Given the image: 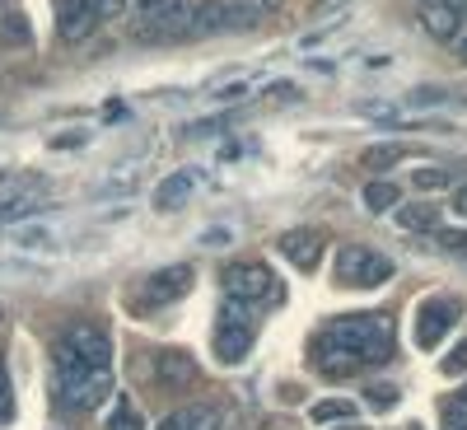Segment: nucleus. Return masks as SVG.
I'll use <instances>...</instances> for the list:
<instances>
[{
    "label": "nucleus",
    "mask_w": 467,
    "mask_h": 430,
    "mask_svg": "<svg viewBox=\"0 0 467 430\" xmlns=\"http://www.w3.org/2000/svg\"><path fill=\"white\" fill-rule=\"evenodd\" d=\"M52 383H57V398L75 412H94L99 403L112 398V370L85 365L66 341H57L52 351Z\"/></svg>",
    "instance_id": "f257e3e1"
},
{
    "label": "nucleus",
    "mask_w": 467,
    "mask_h": 430,
    "mask_svg": "<svg viewBox=\"0 0 467 430\" xmlns=\"http://www.w3.org/2000/svg\"><path fill=\"white\" fill-rule=\"evenodd\" d=\"M323 332L341 351H350L356 365H383L388 356H393V323L379 319V314H350V319H337Z\"/></svg>",
    "instance_id": "f03ea898"
},
{
    "label": "nucleus",
    "mask_w": 467,
    "mask_h": 430,
    "mask_svg": "<svg viewBox=\"0 0 467 430\" xmlns=\"http://www.w3.org/2000/svg\"><path fill=\"white\" fill-rule=\"evenodd\" d=\"M393 257H383L365 244H346L337 248V262H332V281L337 286H350V290H369V286H383L393 281Z\"/></svg>",
    "instance_id": "7ed1b4c3"
},
{
    "label": "nucleus",
    "mask_w": 467,
    "mask_h": 430,
    "mask_svg": "<svg viewBox=\"0 0 467 430\" xmlns=\"http://www.w3.org/2000/svg\"><path fill=\"white\" fill-rule=\"evenodd\" d=\"M220 286L234 304H281V281L266 262H229L220 271Z\"/></svg>",
    "instance_id": "20e7f679"
},
{
    "label": "nucleus",
    "mask_w": 467,
    "mask_h": 430,
    "mask_svg": "<svg viewBox=\"0 0 467 430\" xmlns=\"http://www.w3.org/2000/svg\"><path fill=\"white\" fill-rule=\"evenodd\" d=\"M253 341H257V323L248 314V304L229 299L220 309V328H215V356H220V365H239L253 351Z\"/></svg>",
    "instance_id": "39448f33"
},
{
    "label": "nucleus",
    "mask_w": 467,
    "mask_h": 430,
    "mask_svg": "<svg viewBox=\"0 0 467 430\" xmlns=\"http://www.w3.org/2000/svg\"><path fill=\"white\" fill-rule=\"evenodd\" d=\"M140 10V37H173V33H187L192 24V5L187 0H136Z\"/></svg>",
    "instance_id": "423d86ee"
},
{
    "label": "nucleus",
    "mask_w": 467,
    "mask_h": 430,
    "mask_svg": "<svg viewBox=\"0 0 467 430\" xmlns=\"http://www.w3.org/2000/svg\"><path fill=\"white\" fill-rule=\"evenodd\" d=\"M187 290H192V267L187 262L160 267V271H150V277H145V290H140L136 309H164V304L182 299Z\"/></svg>",
    "instance_id": "0eeeda50"
},
{
    "label": "nucleus",
    "mask_w": 467,
    "mask_h": 430,
    "mask_svg": "<svg viewBox=\"0 0 467 430\" xmlns=\"http://www.w3.org/2000/svg\"><path fill=\"white\" fill-rule=\"evenodd\" d=\"M453 319H458V304L444 299V295H431V299L420 304V314H416V346L420 351H435L449 337Z\"/></svg>",
    "instance_id": "6e6552de"
},
{
    "label": "nucleus",
    "mask_w": 467,
    "mask_h": 430,
    "mask_svg": "<svg viewBox=\"0 0 467 430\" xmlns=\"http://www.w3.org/2000/svg\"><path fill=\"white\" fill-rule=\"evenodd\" d=\"M75 356H80L85 365H99V370H112V337L94 323H75L66 337H61Z\"/></svg>",
    "instance_id": "1a4fd4ad"
},
{
    "label": "nucleus",
    "mask_w": 467,
    "mask_h": 430,
    "mask_svg": "<svg viewBox=\"0 0 467 430\" xmlns=\"http://www.w3.org/2000/svg\"><path fill=\"white\" fill-rule=\"evenodd\" d=\"M52 10H57V33L66 43H80V37H89L94 24H99L89 0H52Z\"/></svg>",
    "instance_id": "9d476101"
},
{
    "label": "nucleus",
    "mask_w": 467,
    "mask_h": 430,
    "mask_svg": "<svg viewBox=\"0 0 467 430\" xmlns=\"http://www.w3.org/2000/svg\"><path fill=\"white\" fill-rule=\"evenodd\" d=\"M281 253L299 267V271H314L323 262V239H318V229H290L281 234Z\"/></svg>",
    "instance_id": "9b49d317"
},
{
    "label": "nucleus",
    "mask_w": 467,
    "mask_h": 430,
    "mask_svg": "<svg viewBox=\"0 0 467 430\" xmlns=\"http://www.w3.org/2000/svg\"><path fill=\"white\" fill-rule=\"evenodd\" d=\"M154 379H160L169 393H182V388L197 379V365H192V356H182V351H164V356L154 361Z\"/></svg>",
    "instance_id": "f8f14e48"
},
{
    "label": "nucleus",
    "mask_w": 467,
    "mask_h": 430,
    "mask_svg": "<svg viewBox=\"0 0 467 430\" xmlns=\"http://www.w3.org/2000/svg\"><path fill=\"white\" fill-rule=\"evenodd\" d=\"M420 24L435 37H453L458 33V5H449V0H420Z\"/></svg>",
    "instance_id": "ddd939ff"
},
{
    "label": "nucleus",
    "mask_w": 467,
    "mask_h": 430,
    "mask_svg": "<svg viewBox=\"0 0 467 430\" xmlns=\"http://www.w3.org/2000/svg\"><path fill=\"white\" fill-rule=\"evenodd\" d=\"M192 187H197V178H192L187 169H182V173H169L160 187H154V211H173L178 202H187Z\"/></svg>",
    "instance_id": "4468645a"
},
{
    "label": "nucleus",
    "mask_w": 467,
    "mask_h": 430,
    "mask_svg": "<svg viewBox=\"0 0 467 430\" xmlns=\"http://www.w3.org/2000/svg\"><path fill=\"white\" fill-rule=\"evenodd\" d=\"M160 430H220V416H215L211 407H182V412H173Z\"/></svg>",
    "instance_id": "2eb2a0df"
},
{
    "label": "nucleus",
    "mask_w": 467,
    "mask_h": 430,
    "mask_svg": "<svg viewBox=\"0 0 467 430\" xmlns=\"http://www.w3.org/2000/svg\"><path fill=\"white\" fill-rule=\"evenodd\" d=\"M224 0H197V10H192V33H215L224 28Z\"/></svg>",
    "instance_id": "dca6fc26"
},
{
    "label": "nucleus",
    "mask_w": 467,
    "mask_h": 430,
    "mask_svg": "<svg viewBox=\"0 0 467 430\" xmlns=\"http://www.w3.org/2000/svg\"><path fill=\"white\" fill-rule=\"evenodd\" d=\"M33 43V28L24 15H5L0 19V47H28Z\"/></svg>",
    "instance_id": "f3484780"
},
{
    "label": "nucleus",
    "mask_w": 467,
    "mask_h": 430,
    "mask_svg": "<svg viewBox=\"0 0 467 430\" xmlns=\"http://www.w3.org/2000/svg\"><path fill=\"white\" fill-rule=\"evenodd\" d=\"M398 160H407V145H369L365 150V169H374V173H383V169H393Z\"/></svg>",
    "instance_id": "a211bd4d"
},
{
    "label": "nucleus",
    "mask_w": 467,
    "mask_h": 430,
    "mask_svg": "<svg viewBox=\"0 0 467 430\" xmlns=\"http://www.w3.org/2000/svg\"><path fill=\"white\" fill-rule=\"evenodd\" d=\"M398 202H402L398 183H383V178H379V183H369V187H365V206H369V211H393Z\"/></svg>",
    "instance_id": "6ab92c4d"
},
{
    "label": "nucleus",
    "mask_w": 467,
    "mask_h": 430,
    "mask_svg": "<svg viewBox=\"0 0 467 430\" xmlns=\"http://www.w3.org/2000/svg\"><path fill=\"white\" fill-rule=\"evenodd\" d=\"M108 430H145L140 412L131 407V398H117L112 393V416H108Z\"/></svg>",
    "instance_id": "aec40b11"
},
{
    "label": "nucleus",
    "mask_w": 467,
    "mask_h": 430,
    "mask_svg": "<svg viewBox=\"0 0 467 430\" xmlns=\"http://www.w3.org/2000/svg\"><path fill=\"white\" fill-rule=\"evenodd\" d=\"M440 416H444V430H467V388H458V393L444 398Z\"/></svg>",
    "instance_id": "412c9836"
},
{
    "label": "nucleus",
    "mask_w": 467,
    "mask_h": 430,
    "mask_svg": "<svg viewBox=\"0 0 467 430\" xmlns=\"http://www.w3.org/2000/svg\"><path fill=\"white\" fill-rule=\"evenodd\" d=\"M398 225L402 229H435V206H407V211H398Z\"/></svg>",
    "instance_id": "4be33fe9"
},
{
    "label": "nucleus",
    "mask_w": 467,
    "mask_h": 430,
    "mask_svg": "<svg viewBox=\"0 0 467 430\" xmlns=\"http://www.w3.org/2000/svg\"><path fill=\"white\" fill-rule=\"evenodd\" d=\"M33 211H37V202H33V197H10V202H0V225L24 220V215H33Z\"/></svg>",
    "instance_id": "5701e85b"
},
{
    "label": "nucleus",
    "mask_w": 467,
    "mask_h": 430,
    "mask_svg": "<svg viewBox=\"0 0 467 430\" xmlns=\"http://www.w3.org/2000/svg\"><path fill=\"white\" fill-rule=\"evenodd\" d=\"M350 416H356L350 403H318L314 407V421H350Z\"/></svg>",
    "instance_id": "b1692460"
},
{
    "label": "nucleus",
    "mask_w": 467,
    "mask_h": 430,
    "mask_svg": "<svg viewBox=\"0 0 467 430\" xmlns=\"http://www.w3.org/2000/svg\"><path fill=\"white\" fill-rule=\"evenodd\" d=\"M15 416V388H10V374H5V365H0V425H5Z\"/></svg>",
    "instance_id": "393cba45"
},
{
    "label": "nucleus",
    "mask_w": 467,
    "mask_h": 430,
    "mask_svg": "<svg viewBox=\"0 0 467 430\" xmlns=\"http://www.w3.org/2000/svg\"><path fill=\"white\" fill-rule=\"evenodd\" d=\"M365 398H369V407H374V412H388V407L398 403V388H388V383H383V388H369Z\"/></svg>",
    "instance_id": "a878e982"
},
{
    "label": "nucleus",
    "mask_w": 467,
    "mask_h": 430,
    "mask_svg": "<svg viewBox=\"0 0 467 430\" xmlns=\"http://www.w3.org/2000/svg\"><path fill=\"white\" fill-rule=\"evenodd\" d=\"M89 5H94V15H99V19H117V15L127 10V0H89Z\"/></svg>",
    "instance_id": "bb28decb"
},
{
    "label": "nucleus",
    "mask_w": 467,
    "mask_h": 430,
    "mask_svg": "<svg viewBox=\"0 0 467 430\" xmlns=\"http://www.w3.org/2000/svg\"><path fill=\"white\" fill-rule=\"evenodd\" d=\"M444 374H467V341L458 351H449V361H444Z\"/></svg>",
    "instance_id": "cd10ccee"
},
{
    "label": "nucleus",
    "mask_w": 467,
    "mask_h": 430,
    "mask_svg": "<svg viewBox=\"0 0 467 430\" xmlns=\"http://www.w3.org/2000/svg\"><path fill=\"white\" fill-rule=\"evenodd\" d=\"M416 183H420V187H449V173H444V169H420Z\"/></svg>",
    "instance_id": "c85d7f7f"
},
{
    "label": "nucleus",
    "mask_w": 467,
    "mask_h": 430,
    "mask_svg": "<svg viewBox=\"0 0 467 430\" xmlns=\"http://www.w3.org/2000/svg\"><path fill=\"white\" fill-rule=\"evenodd\" d=\"M19 244L24 248H43V244H52V234L47 229H28V234H19Z\"/></svg>",
    "instance_id": "c756f323"
},
{
    "label": "nucleus",
    "mask_w": 467,
    "mask_h": 430,
    "mask_svg": "<svg viewBox=\"0 0 467 430\" xmlns=\"http://www.w3.org/2000/svg\"><path fill=\"white\" fill-rule=\"evenodd\" d=\"M440 244L444 248H467V229H440Z\"/></svg>",
    "instance_id": "7c9ffc66"
},
{
    "label": "nucleus",
    "mask_w": 467,
    "mask_h": 430,
    "mask_svg": "<svg viewBox=\"0 0 467 430\" xmlns=\"http://www.w3.org/2000/svg\"><path fill=\"white\" fill-rule=\"evenodd\" d=\"M140 187V178H122V183H103L99 187V197H112V192H136Z\"/></svg>",
    "instance_id": "2f4dec72"
},
{
    "label": "nucleus",
    "mask_w": 467,
    "mask_h": 430,
    "mask_svg": "<svg viewBox=\"0 0 467 430\" xmlns=\"http://www.w3.org/2000/svg\"><path fill=\"white\" fill-rule=\"evenodd\" d=\"M239 94H248V80H234L229 89H220V99H239Z\"/></svg>",
    "instance_id": "473e14b6"
},
{
    "label": "nucleus",
    "mask_w": 467,
    "mask_h": 430,
    "mask_svg": "<svg viewBox=\"0 0 467 430\" xmlns=\"http://www.w3.org/2000/svg\"><path fill=\"white\" fill-rule=\"evenodd\" d=\"M453 211H458V215H467V187H458V192H453Z\"/></svg>",
    "instance_id": "72a5a7b5"
},
{
    "label": "nucleus",
    "mask_w": 467,
    "mask_h": 430,
    "mask_svg": "<svg viewBox=\"0 0 467 430\" xmlns=\"http://www.w3.org/2000/svg\"><path fill=\"white\" fill-rule=\"evenodd\" d=\"M266 94H271V99H295V89H290V85H271Z\"/></svg>",
    "instance_id": "f704fd0d"
},
{
    "label": "nucleus",
    "mask_w": 467,
    "mask_h": 430,
    "mask_svg": "<svg viewBox=\"0 0 467 430\" xmlns=\"http://www.w3.org/2000/svg\"><path fill=\"white\" fill-rule=\"evenodd\" d=\"M458 57H462V61H467V37H462V43H458Z\"/></svg>",
    "instance_id": "c9c22d12"
},
{
    "label": "nucleus",
    "mask_w": 467,
    "mask_h": 430,
    "mask_svg": "<svg viewBox=\"0 0 467 430\" xmlns=\"http://www.w3.org/2000/svg\"><path fill=\"white\" fill-rule=\"evenodd\" d=\"M262 5H266V10H276V5H281V0H262Z\"/></svg>",
    "instance_id": "e433bc0d"
},
{
    "label": "nucleus",
    "mask_w": 467,
    "mask_h": 430,
    "mask_svg": "<svg viewBox=\"0 0 467 430\" xmlns=\"http://www.w3.org/2000/svg\"><path fill=\"white\" fill-rule=\"evenodd\" d=\"M411 430H420V425H411Z\"/></svg>",
    "instance_id": "4c0bfd02"
}]
</instances>
